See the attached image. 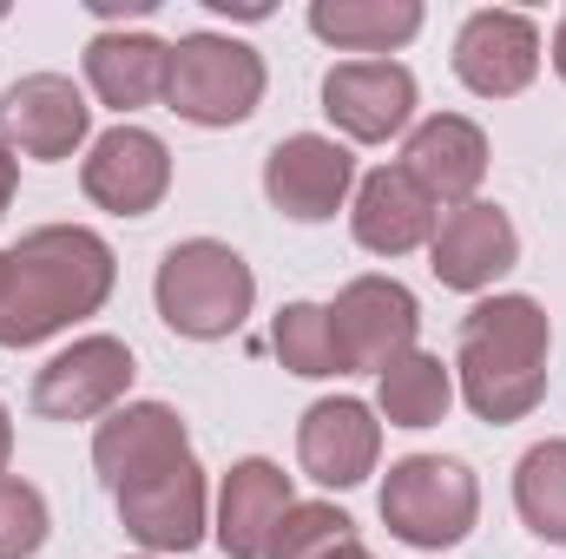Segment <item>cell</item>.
<instances>
[{"mask_svg": "<svg viewBox=\"0 0 566 559\" xmlns=\"http://www.w3.org/2000/svg\"><path fill=\"white\" fill-rule=\"evenodd\" d=\"M382 520L402 547H422V553H448L474 534L481 520V481L468 474V461H448V454H409L389 467L382 481Z\"/></svg>", "mask_w": 566, "mask_h": 559, "instance_id": "277c9868", "label": "cell"}, {"mask_svg": "<svg viewBox=\"0 0 566 559\" xmlns=\"http://www.w3.org/2000/svg\"><path fill=\"white\" fill-rule=\"evenodd\" d=\"M323 113L356 145L396 139L416 119V73L402 60H343L323 73Z\"/></svg>", "mask_w": 566, "mask_h": 559, "instance_id": "7c38bea8", "label": "cell"}, {"mask_svg": "<svg viewBox=\"0 0 566 559\" xmlns=\"http://www.w3.org/2000/svg\"><path fill=\"white\" fill-rule=\"evenodd\" d=\"M554 73L566 80V13H560V27H554Z\"/></svg>", "mask_w": 566, "mask_h": 559, "instance_id": "83f0119b", "label": "cell"}, {"mask_svg": "<svg viewBox=\"0 0 566 559\" xmlns=\"http://www.w3.org/2000/svg\"><path fill=\"white\" fill-rule=\"evenodd\" d=\"M356 184V158L343 139H323V133H290V139L271 145L264 158V198L277 204L283 218L296 224H323L343 211Z\"/></svg>", "mask_w": 566, "mask_h": 559, "instance_id": "4fadbf2b", "label": "cell"}, {"mask_svg": "<svg viewBox=\"0 0 566 559\" xmlns=\"http://www.w3.org/2000/svg\"><path fill=\"white\" fill-rule=\"evenodd\" d=\"M13 184H20V165H13V151L0 145V218H7V204H13Z\"/></svg>", "mask_w": 566, "mask_h": 559, "instance_id": "4316f807", "label": "cell"}, {"mask_svg": "<svg viewBox=\"0 0 566 559\" xmlns=\"http://www.w3.org/2000/svg\"><path fill=\"white\" fill-rule=\"evenodd\" d=\"M323 559H376V553H369V547H363V540H343V547H336V553H323Z\"/></svg>", "mask_w": 566, "mask_h": 559, "instance_id": "f546056e", "label": "cell"}, {"mask_svg": "<svg viewBox=\"0 0 566 559\" xmlns=\"http://www.w3.org/2000/svg\"><path fill=\"white\" fill-rule=\"evenodd\" d=\"M165 73H171V46L151 33H93L86 40V86L113 113H139L151 99H165Z\"/></svg>", "mask_w": 566, "mask_h": 559, "instance_id": "ffe728a7", "label": "cell"}, {"mask_svg": "<svg viewBox=\"0 0 566 559\" xmlns=\"http://www.w3.org/2000/svg\"><path fill=\"white\" fill-rule=\"evenodd\" d=\"M7 454H13V421H7V409H0V474H7Z\"/></svg>", "mask_w": 566, "mask_h": 559, "instance_id": "f1b7e54d", "label": "cell"}, {"mask_svg": "<svg viewBox=\"0 0 566 559\" xmlns=\"http://www.w3.org/2000/svg\"><path fill=\"white\" fill-rule=\"evenodd\" d=\"M290 507H296L290 500V474L277 461H264V454L238 461L224 474V487H218V547L231 559H264L271 553V534L283 527Z\"/></svg>", "mask_w": 566, "mask_h": 559, "instance_id": "d6986e66", "label": "cell"}, {"mask_svg": "<svg viewBox=\"0 0 566 559\" xmlns=\"http://www.w3.org/2000/svg\"><path fill=\"white\" fill-rule=\"evenodd\" d=\"M80 184L113 218H151L165 204V191H171V151L145 126H113V133H99L86 145Z\"/></svg>", "mask_w": 566, "mask_h": 559, "instance_id": "8fae6325", "label": "cell"}, {"mask_svg": "<svg viewBox=\"0 0 566 559\" xmlns=\"http://www.w3.org/2000/svg\"><path fill=\"white\" fill-rule=\"evenodd\" d=\"M434 204H428V191L402 171V165H376L363 184H356V211H349V231H356V244L363 251H376V257H409V251H422L428 238H434Z\"/></svg>", "mask_w": 566, "mask_h": 559, "instance_id": "ac0fdd59", "label": "cell"}, {"mask_svg": "<svg viewBox=\"0 0 566 559\" xmlns=\"http://www.w3.org/2000/svg\"><path fill=\"white\" fill-rule=\"evenodd\" d=\"M86 133H93V106L66 73H27L0 93V145L13 158L60 165L86 145Z\"/></svg>", "mask_w": 566, "mask_h": 559, "instance_id": "9c48e42d", "label": "cell"}, {"mask_svg": "<svg viewBox=\"0 0 566 559\" xmlns=\"http://www.w3.org/2000/svg\"><path fill=\"white\" fill-rule=\"evenodd\" d=\"M264 99V53L231 33H185L171 46L165 106L191 126H244Z\"/></svg>", "mask_w": 566, "mask_h": 559, "instance_id": "5b68a950", "label": "cell"}, {"mask_svg": "<svg viewBox=\"0 0 566 559\" xmlns=\"http://www.w3.org/2000/svg\"><path fill=\"white\" fill-rule=\"evenodd\" d=\"M271 349L290 376L303 382H323V376H349L343 369V349H336V323L323 303H283L277 323H271Z\"/></svg>", "mask_w": 566, "mask_h": 559, "instance_id": "603a6c76", "label": "cell"}, {"mask_svg": "<svg viewBox=\"0 0 566 559\" xmlns=\"http://www.w3.org/2000/svg\"><path fill=\"white\" fill-rule=\"evenodd\" d=\"M541 73V27L514 7H481L454 33V80L481 99H514Z\"/></svg>", "mask_w": 566, "mask_h": 559, "instance_id": "30bf717a", "label": "cell"}, {"mask_svg": "<svg viewBox=\"0 0 566 559\" xmlns=\"http://www.w3.org/2000/svg\"><path fill=\"white\" fill-rule=\"evenodd\" d=\"M329 323H336L343 369L382 376L396 356L416 349L422 303L409 296V283H396V277H356V283H343V296L329 303Z\"/></svg>", "mask_w": 566, "mask_h": 559, "instance_id": "ba28073f", "label": "cell"}, {"mask_svg": "<svg viewBox=\"0 0 566 559\" xmlns=\"http://www.w3.org/2000/svg\"><path fill=\"white\" fill-rule=\"evenodd\" d=\"M133 349L119 336H80L33 376V415L40 421H99L133 389Z\"/></svg>", "mask_w": 566, "mask_h": 559, "instance_id": "8992f818", "label": "cell"}, {"mask_svg": "<svg viewBox=\"0 0 566 559\" xmlns=\"http://www.w3.org/2000/svg\"><path fill=\"white\" fill-rule=\"evenodd\" d=\"M185 454H191V434H185L178 409H165V402H119L93 434V467H99L106 494L139 487V481L165 474Z\"/></svg>", "mask_w": 566, "mask_h": 559, "instance_id": "9a60e30c", "label": "cell"}, {"mask_svg": "<svg viewBox=\"0 0 566 559\" xmlns=\"http://www.w3.org/2000/svg\"><path fill=\"white\" fill-rule=\"evenodd\" d=\"M402 171L428 191V204L454 211V204H474L481 178H488V133L461 113H434L422 119L409 145H402Z\"/></svg>", "mask_w": 566, "mask_h": 559, "instance_id": "e0dca14e", "label": "cell"}, {"mask_svg": "<svg viewBox=\"0 0 566 559\" xmlns=\"http://www.w3.org/2000/svg\"><path fill=\"white\" fill-rule=\"evenodd\" d=\"M113 244L86 224H40L0 264V349H33L113 296Z\"/></svg>", "mask_w": 566, "mask_h": 559, "instance_id": "6da1fadb", "label": "cell"}, {"mask_svg": "<svg viewBox=\"0 0 566 559\" xmlns=\"http://www.w3.org/2000/svg\"><path fill=\"white\" fill-rule=\"evenodd\" d=\"M151 296H158V316L165 329L191 336V342H218L231 329H244L251 303H258V277L251 264L218 244V238H185L158 257V277H151Z\"/></svg>", "mask_w": 566, "mask_h": 559, "instance_id": "3957f363", "label": "cell"}, {"mask_svg": "<svg viewBox=\"0 0 566 559\" xmlns=\"http://www.w3.org/2000/svg\"><path fill=\"white\" fill-rule=\"evenodd\" d=\"M521 264V231L501 204L474 198V204H454L434 218V238H428V271L441 289H461V296H481Z\"/></svg>", "mask_w": 566, "mask_h": 559, "instance_id": "52a82bcc", "label": "cell"}, {"mask_svg": "<svg viewBox=\"0 0 566 559\" xmlns=\"http://www.w3.org/2000/svg\"><path fill=\"white\" fill-rule=\"evenodd\" d=\"M547 356H554V323L534 296H481L461 316L454 389L494 428L527 421L547 402Z\"/></svg>", "mask_w": 566, "mask_h": 559, "instance_id": "7a4b0ae2", "label": "cell"}, {"mask_svg": "<svg viewBox=\"0 0 566 559\" xmlns=\"http://www.w3.org/2000/svg\"><path fill=\"white\" fill-rule=\"evenodd\" d=\"M376 454H382V421L369 402L356 395H323L310 402L296 421V461L310 481L323 487H356L376 474Z\"/></svg>", "mask_w": 566, "mask_h": 559, "instance_id": "2e32d148", "label": "cell"}, {"mask_svg": "<svg viewBox=\"0 0 566 559\" xmlns=\"http://www.w3.org/2000/svg\"><path fill=\"white\" fill-rule=\"evenodd\" d=\"M310 33L343 53H396L422 33V0H310Z\"/></svg>", "mask_w": 566, "mask_h": 559, "instance_id": "44dd1931", "label": "cell"}, {"mask_svg": "<svg viewBox=\"0 0 566 559\" xmlns=\"http://www.w3.org/2000/svg\"><path fill=\"white\" fill-rule=\"evenodd\" d=\"M514 507H521V520L541 540L566 547V441H541V447L521 454V467H514Z\"/></svg>", "mask_w": 566, "mask_h": 559, "instance_id": "cb8c5ba5", "label": "cell"}, {"mask_svg": "<svg viewBox=\"0 0 566 559\" xmlns=\"http://www.w3.org/2000/svg\"><path fill=\"white\" fill-rule=\"evenodd\" d=\"M113 507H119V527L139 540L145 553H191V547H205V467H198V454H185L165 474L113 494Z\"/></svg>", "mask_w": 566, "mask_h": 559, "instance_id": "5bb4252c", "label": "cell"}, {"mask_svg": "<svg viewBox=\"0 0 566 559\" xmlns=\"http://www.w3.org/2000/svg\"><path fill=\"white\" fill-rule=\"evenodd\" d=\"M46 500L33 481L20 474H0V559H33L46 547Z\"/></svg>", "mask_w": 566, "mask_h": 559, "instance_id": "484cf974", "label": "cell"}, {"mask_svg": "<svg viewBox=\"0 0 566 559\" xmlns=\"http://www.w3.org/2000/svg\"><path fill=\"white\" fill-rule=\"evenodd\" d=\"M454 409V369L428 349L396 356L382 376H376V415L389 428H434V421Z\"/></svg>", "mask_w": 566, "mask_h": 559, "instance_id": "7402d4cb", "label": "cell"}, {"mask_svg": "<svg viewBox=\"0 0 566 559\" xmlns=\"http://www.w3.org/2000/svg\"><path fill=\"white\" fill-rule=\"evenodd\" d=\"M343 540H356V520H349L343 507H329V500H296V507L283 514V527L271 534V553L264 559H323V553H336Z\"/></svg>", "mask_w": 566, "mask_h": 559, "instance_id": "d4e9b609", "label": "cell"}]
</instances>
